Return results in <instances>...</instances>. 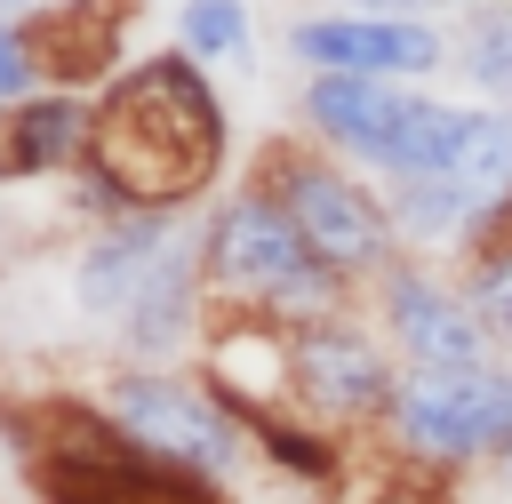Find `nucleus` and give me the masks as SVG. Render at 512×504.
Instances as JSON below:
<instances>
[{"mask_svg": "<svg viewBox=\"0 0 512 504\" xmlns=\"http://www.w3.org/2000/svg\"><path fill=\"white\" fill-rule=\"evenodd\" d=\"M472 128V104L432 96L424 80H360V72H304V136L352 160L360 176H440Z\"/></svg>", "mask_w": 512, "mask_h": 504, "instance_id": "7ed1b4c3", "label": "nucleus"}, {"mask_svg": "<svg viewBox=\"0 0 512 504\" xmlns=\"http://www.w3.org/2000/svg\"><path fill=\"white\" fill-rule=\"evenodd\" d=\"M280 48L304 72H360V80H440L448 72V32L432 16L304 8V16H288Z\"/></svg>", "mask_w": 512, "mask_h": 504, "instance_id": "1a4fd4ad", "label": "nucleus"}, {"mask_svg": "<svg viewBox=\"0 0 512 504\" xmlns=\"http://www.w3.org/2000/svg\"><path fill=\"white\" fill-rule=\"evenodd\" d=\"M384 440L416 472H488L512 448V360L480 368H408L384 416Z\"/></svg>", "mask_w": 512, "mask_h": 504, "instance_id": "423d86ee", "label": "nucleus"}, {"mask_svg": "<svg viewBox=\"0 0 512 504\" xmlns=\"http://www.w3.org/2000/svg\"><path fill=\"white\" fill-rule=\"evenodd\" d=\"M176 48L192 64H240L256 48L248 0H176Z\"/></svg>", "mask_w": 512, "mask_h": 504, "instance_id": "2eb2a0df", "label": "nucleus"}, {"mask_svg": "<svg viewBox=\"0 0 512 504\" xmlns=\"http://www.w3.org/2000/svg\"><path fill=\"white\" fill-rule=\"evenodd\" d=\"M200 264H208L216 312H248V320H280V328L368 312V288L344 280L336 264H320L304 248V232L288 224V208L256 176L200 208Z\"/></svg>", "mask_w": 512, "mask_h": 504, "instance_id": "f03ea898", "label": "nucleus"}, {"mask_svg": "<svg viewBox=\"0 0 512 504\" xmlns=\"http://www.w3.org/2000/svg\"><path fill=\"white\" fill-rule=\"evenodd\" d=\"M192 208H128L112 224H88V240L72 248V304L104 328H120V312L136 304V288L152 280V264L168 256V240L184 232Z\"/></svg>", "mask_w": 512, "mask_h": 504, "instance_id": "9b49d317", "label": "nucleus"}, {"mask_svg": "<svg viewBox=\"0 0 512 504\" xmlns=\"http://www.w3.org/2000/svg\"><path fill=\"white\" fill-rule=\"evenodd\" d=\"M248 176L288 208V224L304 232V248H312L320 264H336L344 280L368 288L384 264L408 256L384 192H368V176H360L352 160H336L328 144H312V136H272Z\"/></svg>", "mask_w": 512, "mask_h": 504, "instance_id": "39448f33", "label": "nucleus"}, {"mask_svg": "<svg viewBox=\"0 0 512 504\" xmlns=\"http://www.w3.org/2000/svg\"><path fill=\"white\" fill-rule=\"evenodd\" d=\"M248 440H256V464H272V472H288V480H304V488H328V480L344 472V432L312 424L304 408H264V416H248Z\"/></svg>", "mask_w": 512, "mask_h": 504, "instance_id": "4468645a", "label": "nucleus"}, {"mask_svg": "<svg viewBox=\"0 0 512 504\" xmlns=\"http://www.w3.org/2000/svg\"><path fill=\"white\" fill-rule=\"evenodd\" d=\"M96 152V88H40L0 112V184L72 176Z\"/></svg>", "mask_w": 512, "mask_h": 504, "instance_id": "f8f14e48", "label": "nucleus"}, {"mask_svg": "<svg viewBox=\"0 0 512 504\" xmlns=\"http://www.w3.org/2000/svg\"><path fill=\"white\" fill-rule=\"evenodd\" d=\"M232 160V120L224 96L208 88V64L184 48L136 56L96 88V152L88 168L128 200V208H200Z\"/></svg>", "mask_w": 512, "mask_h": 504, "instance_id": "f257e3e1", "label": "nucleus"}, {"mask_svg": "<svg viewBox=\"0 0 512 504\" xmlns=\"http://www.w3.org/2000/svg\"><path fill=\"white\" fill-rule=\"evenodd\" d=\"M456 280H464V296H472L480 328L496 336V352L512 360V232H504V240H488L480 256H464V264H456Z\"/></svg>", "mask_w": 512, "mask_h": 504, "instance_id": "dca6fc26", "label": "nucleus"}, {"mask_svg": "<svg viewBox=\"0 0 512 504\" xmlns=\"http://www.w3.org/2000/svg\"><path fill=\"white\" fill-rule=\"evenodd\" d=\"M400 352L376 336L368 312H344V320H312L288 336V384H296V408L328 432H384L392 400H400Z\"/></svg>", "mask_w": 512, "mask_h": 504, "instance_id": "0eeeda50", "label": "nucleus"}, {"mask_svg": "<svg viewBox=\"0 0 512 504\" xmlns=\"http://www.w3.org/2000/svg\"><path fill=\"white\" fill-rule=\"evenodd\" d=\"M96 408L112 416V432L152 456L168 480L200 488V496H224L248 464H256V440H248V416L200 376V368H136L120 360L104 384H96Z\"/></svg>", "mask_w": 512, "mask_h": 504, "instance_id": "20e7f679", "label": "nucleus"}, {"mask_svg": "<svg viewBox=\"0 0 512 504\" xmlns=\"http://www.w3.org/2000/svg\"><path fill=\"white\" fill-rule=\"evenodd\" d=\"M208 320H216V304H208V264H200V216H184V232L168 240V256L120 312L112 344L136 368H192L208 344Z\"/></svg>", "mask_w": 512, "mask_h": 504, "instance_id": "9d476101", "label": "nucleus"}, {"mask_svg": "<svg viewBox=\"0 0 512 504\" xmlns=\"http://www.w3.org/2000/svg\"><path fill=\"white\" fill-rule=\"evenodd\" d=\"M448 72L464 80L472 104H504L512 112V0L464 8L456 40H448Z\"/></svg>", "mask_w": 512, "mask_h": 504, "instance_id": "ddd939ff", "label": "nucleus"}, {"mask_svg": "<svg viewBox=\"0 0 512 504\" xmlns=\"http://www.w3.org/2000/svg\"><path fill=\"white\" fill-rule=\"evenodd\" d=\"M344 8H360V16H432L440 0H344Z\"/></svg>", "mask_w": 512, "mask_h": 504, "instance_id": "f3484780", "label": "nucleus"}, {"mask_svg": "<svg viewBox=\"0 0 512 504\" xmlns=\"http://www.w3.org/2000/svg\"><path fill=\"white\" fill-rule=\"evenodd\" d=\"M368 320L376 336L400 352V368H480V360H504L496 336L480 328L464 280L440 264V256H400L368 280Z\"/></svg>", "mask_w": 512, "mask_h": 504, "instance_id": "6e6552de", "label": "nucleus"}, {"mask_svg": "<svg viewBox=\"0 0 512 504\" xmlns=\"http://www.w3.org/2000/svg\"><path fill=\"white\" fill-rule=\"evenodd\" d=\"M488 480H496V488H504V504H512V448H504V456L488 464Z\"/></svg>", "mask_w": 512, "mask_h": 504, "instance_id": "a211bd4d", "label": "nucleus"}]
</instances>
